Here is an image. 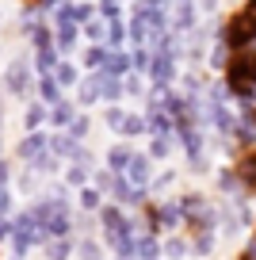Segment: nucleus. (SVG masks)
<instances>
[{"label":"nucleus","instance_id":"dca6fc26","mask_svg":"<svg viewBox=\"0 0 256 260\" xmlns=\"http://www.w3.org/2000/svg\"><path fill=\"white\" fill-rule=\"evenodd\" d=\"M248 237H252V241H256V226H252V234H248Z\"/></svg>","mask_w":256,"mask_h":260},{"label":"nucleus","instance_id":"f03ea898","mask_svg":"<svg viewBox=\"0 0 256 260\" xmlns=\"http://www.w3.org/2000/svg\"><path fill=\"white\" fill-rule=\"evenodd\" d=\"M218 42H222L230 54L237 50H252L256 46V16L248 8H237L218 23Z\"/></svg>","mask_w":256,"mask_h":260},{"label":"nucleus","instance_id":"9d476101","mask_svg":"<svg viewBox=\"0 0 256 260\" xmlns=\"http://www.w3.org/2000/svg\"><path fill=\"white\" fill-rule=\"evenodd\" d=\"M149 161H145V157H134V161H130V176L138 180V184H145V180H149Z\"/></svg>","mask_w":256,"mask_h":260},{"label":"nucleus","instance_id":"7ed1b4c3","mask_svg":"<svg viewBox=\"0 0 256 260\" xmlns=\"http://www.w3.org/2000/svg\"><path fill=\"white\" fill-rule=\"evenodd\" d=\"M157 214H161V234H184V207H180V199L172 195V199H157Z\"/></svg>","mask_w":256,"mask_h":260},{"label":"nucleus","instance_id":"9b49d317","mask_svg":"<svg viewBox=\"0 0 256 260\" xmlns=\"http://www.w3.org/2000/svg\"><path fill=\"white\" fill-rule=\"evenodd\" d=\"M233 260H256V241H252V237H245V245H241V252Z\"/></svg>","mask_w":256,"mask_h":260},{"label":"nucleus","instance_id":"4468645a","mask_svg":"<svg viewBox=\"0 0 256 260\" xmlns=\"http://www.w3.org/2000/svg\"><path fill=\"white\" fill-rule=\"evenodd\" d=\"M203 8H207V12H214V8H218V0H203Z\"/></svg>","mask_w":256,"mask_h":260},{"label":"nucleus","instance_id":"0eeeda50","mask_svg":"<svg viewBox=\"0 0 256 260\" xmlns=\"http://www.w3.org/2000/svg\"><path fill=\"white\" fill-rule=\"evenodd\" d=\"M161 252L172 260H191V241H187V234H168L161 241Z\"/></svg>","mask_w":256,"mask_h":260},{"label":"nucleus","instance_id":"20e7f679","mask_svg":"<svg viewBox=\"0 0 256 260\" xmlns=\"http://www.w3.org/2000/svg\"><path fill=\"white\" fill-rule=\"evenodd\" d=\"M233 169H237V176H241V184H245V191L256 195V149H245V153H237Z\"/></svg>","mask_w":256,"mask_h":260},{"label":"nucleus","instance_id":"f8f14e48","mask_svg":"<svg viewBox=\"0 0 256 260\" xmlns=\"http://www.w3.org/2000/svg\"><path fill=\"white\" fill-rule=\"evenodd\" d=\"M172 184H176V172H161L153 187H157V191H165V187H172Z\"/></svg>","mask_w":256,"mask_h":260},{"label":"nucleus","instance_id":"f257e3e1","mask_svg":"<svg viewBox=\"0 0 256 260\" xmlns=\"http://www.w3.org/2000/svg\"><path fill=\"white\" fill-rule=\"evenodd\" d=\"M222 84L230 88V96L237 104L241 100H256V46L230 54V61L222 69Z\"/></svg>","mask_w":256,"mask_h":260},{"label":"nucleus","instance_id":"423d86ee","mask_svg":"<svg viewBox=\"0 0 256 260\" xmlns=\"http://www.w3.org/2000/svg\"><path fill=\"white\" fill-rule=\"evenodd\" d=\"M104 226L111 230V237L119 241V249H134V245H130V234H126V218H122L115 207H107V211H104Z\"/></svg>","mask_w":256,"mask_h":260},{"label":"nucleus","instance_id":"1a4fd4ad","mask_svg":"<svg viewBox=\"0 0 256 260\" xmlns=\"http://www.w3.org/2000/svg\"><path fill=\"white\" fill-rule=\"evenodd\" d=\"M172 73H176V65H172V54H157V61H153V81L168 84V81H172Z\"/></svg>","mask_w":256,"mask_h":260},{"label":"nucleus","instance_id":"6e6552de","mask_svg":"<svg viewBox=\"0 0 256 260\" xmlns=\"http://www.w3.org/2000/svg\"><path fill=\"white\" fill-rule=\"evenodd\" d=\"M176 23H180V31H184V35H195V23H199V8H195V0H180Z\"/></svg>","mask_w":256,"mask_h":260},{"label":"nucleus","instance_id":"ddd939ff","mask_svg":"<svg viewBox=\"0 0 256 260\" xmlns=\"http://www.w3.org/2000/svg\"><path fill=\"white\" fill-rule=\"evenodd\" d=\"M168 149H172V142H165V138L153 142V157H168Z\"/></svg>","mask_w":256,"mask_h":260},{"label":"nucleus","instance_id":"2eb2a0df","mask_svg":"<svg viewBox=\"0 0 256 260\" xmlns=\"http://www.w3.org/2000/svg\"><path fill=\"white\" fill-rule=\"evenodd\" d=\"M245 8H248V12H252V16H256V0H245Z\"/></svg>","mask_w":256,"mask_h":260},{"label":"nucleus","instance_id":"39448f33","mask_svg":"<svg viewBox=\"0 0 256 260\" xmlns=\"http://www.w3.org/2000/svg\"><path fill=\"white\" fill-rule=\"evenodd\" d=\"M187 241H191V260H210V256L218 252L222 234H214V230H210V234H191Z\"/></svg>","mask_w":256,"mask_h":260}]
</instances>
